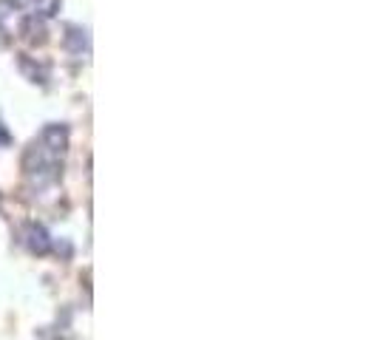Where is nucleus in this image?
Instances as JSON below:
<instances>
[{
	"instance_id": "nucleus-1",
	"label": "nucleus",
	"mask_w": 377,
	"mask_h": 340,
	"mask_svg": "<svg viewBox=\"0 0 377 340\" xmlns=\"http://www.w3.org/2000/svg\"><path fill=\"white\" fill-rule=\"evenodd\" d=\"M20 37L26 42H31V46H43V42L49 40V29H46V20L43 17H37V15H26L17 26Z\"/></svg>"
},
{
	"instance_id": "nucleus-2",
	"label": "nucleus",
	"mask_w": 377,
	"mask_h": 340,
	"mask_svg": "<svg viewBox=\"0 0 377 340\" xmlns=\"http://www.w3.org/2000/svg\"><path fill=\"white\" fill-rule=\"evenodd\" d=\"M26 247H29V252L31 255H49V249H52V235H49V230L43 227V224H29L26 227Z\"/></svg>"
},
{
	"instance_id": "nucleus-3",
	"label": "nucleus",
	"mask_w": 377,
	"mask_h": 340,
	"mask_svg": "<svg viewBox=\"0 0 377 340\" xmlns=\"http://www.w3.org/2000/svg\"><path fill=\"white\" fill-rule=\"evenodd\" d=\"M43 145L52 150V153H66L68 148V128L60 125V122H52L43 128Z\"/></svg>"
},
{
	"instance_id": "nucleus-4",
	"label": "nucleus",
	"mask_w": 377,
	"mask_h": 340,
	"mask_svg": "<svg viewBox=\"0 0 377 340\" xmlns=\"http://www.w3.org/2000/svg\"><path fill=\"white\" fill-rule=\"evenodd\" d=\"M63 46H66L71 54L89 52V31H86V29H79V26H68L66 34H63Z\"/></svg>"
},
{
	"instance_id": "nucleus-5",
	"label": "nucleus",
	"mask_w": 377,
	"mask_h": 340,
	"mask_svg": "<svg viewBox=\"0 0 377 340\" xmlns=\"http://www.w3.org/2000/svg\"><path fill=\"white\" fill-rule=\"evenodd\" d=\"M17 63H20V71H23V74H26L31 82H40V85H43V82L49 79V71H46L43 65H40V63H34L31 57L20 54V60H17Z\"/></svg>"
},
{
	"instance_id": "nucleus-6",
	"label": "nucleus",
	"mask_w": 377,
	"mask_h": 340,
	"mask_svg": "<svg viewBox=\"0 0 377 340\" xmlns=\"http://www.w3.org/2000/svg\"><path fill=\"white\" fill-rule=\"evenodd\" d=\"M34 9H37V17H57L60 9H63V0H31Z\"/></svg>"
},
{
	"instance_id": "nucleus-7",
	"label": "nucleus",
	"mask_w": 377,
	"mask_h": 340,
	"mask_svg": "<svg viewBox=\"0 0 377 340\" xmlns=\"http://www.w3.org/2000/svg\"><path fill=\"white\" fill-rule=\"evenodd\" d=\"M37 167H43V159H40L37 145H31V148L23 153V170H26V173H34Z\"/></svg>"
},
{
	"instance_id": "nucleus-8",
	"label": "nucleus",
	"mask_w": 377,
	"mask_h": 340,
	"mask_svg": "<svg viewBox=\"0 0 377 340\" xmlns=\"http://www.w3.org/2000/svg\"><path fill=\"white\" fill-rule=\"evenodd\" d=\"M52 247H54V249H57V255H63V258H66V261H68V258H71V252H74V249H71V244H68V241H66V238H63V241H57V244H54V241H52Z\"/></svg>"
},
{
	"instance_id": "nucleus-9",
	"label": "nucleus",
	"mask_w": 377,
	"mask_h": 340,
	"mask_svg": "<svg viewBox=\"0 0 377 340\" xmlns=\"http://www.w3.org/2000/svg\"><path fill=\"white\" fill-rule=\"evenodd\" d=\"M6 142H9V134H6V128L0 125V145H6Z\"/></svg>"
}]
</instances>
